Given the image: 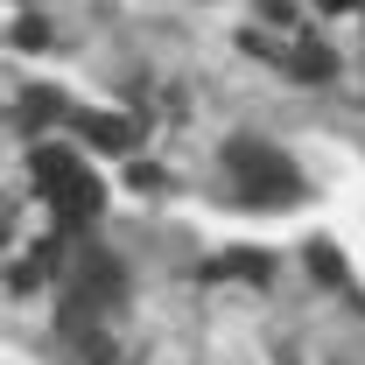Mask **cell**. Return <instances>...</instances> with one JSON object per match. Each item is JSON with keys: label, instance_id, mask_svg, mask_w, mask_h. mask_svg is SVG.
Segmentation results:
<instances>
[{"label": "cell", "instance_id": "5", "mask_svg": "<svg viewBox=\"0 0 365 365\" xmlns=\"http://www.w3.org/2000/svg\"><path fill=\"white\" fill-rule=\"evenodd\" d=\"M330 71H337V56H330L323 43H302V49H295V78H309V85H323Z\"/></svg>", "mask_w": 365, "mask_h": 365}, {"label": "cell", "instance_id": "2", "mask_svg": "<svg viewBox=\"0 0 365 365\" xmlns=\"http://www.w3.org/2000/svg\"><path fill=\"white\" fill-rule=\"evenodd\" d=\"M49 204H56V218H63V225H78V218H98L106 190H98V176H91V169H78L71 182H56V190H49Z\"/></svg>", "mask_w": 365, "mask_h": 365}, {"label": "cell", "instance_id": "6", "mask_svg": "<svg viewBox=\"0 0 365 365\" xmlns=\"http://www.w3.org/2000/svg\"><path fill=\"white\" fill-rule=\"evenodd\" d=\"M211 274H239V281H267V253H225Z\"/></svg>", "mask_w": 365, "mask_h": 365}, {"label": "cell", "instance_id": "8", "mask_svg": "<svg viewBox=\"0 0 365 365\" xmlns=\"http://www.w3.org/2000/svg\"><path fill=\"white\" fill-rule=\"evenodd\" d=\"M309 267H317L323 281H344V260H337V253H330L323 239H317V246H309Z\"/></svg>", "mask_w": 365, "mask_h": 365}, {"label": "cell", "instance_id": "7", "mask_svg": "<svg viewBox=\"0 0 365 365\" xmlns=\"http://www.w3.org/2000/svg\"><path fill=\"white\" fill-rule=\"evenodd\" d=\"M56 113H63L56 91H29V98H21V120H56Z\"/></svg>", "mask_w": 365, "mask_h": 365}, {"label": "cell", "instance_id": "10", "mask_svg": "<svg viewBox=\"0 0 365 365\" xmlns=\"http://www.w3.org/2000/svg\"><path fill=\"white\" fill-rule=\"evenodd\" d=\"M317 7H330V14H351V0H317Z\"/></svg>", "mask_w": 365, "mask_h": 365}, {"label": "cell", "instance_id": "9", "mask_svg": "<svg viewBox=\"0 0 365 365\" xmlns=\"http://www.w3.org/2000/svg\"><path fill=\"white\" fill-rule=\"evenodd\" d=\"M260 14H267V21H281V29H288V21H295V0H260Z\"/></svg>", "mask_w": 365, "mask_h": 365}, {"label": "cell", "instance_id": "4", "mask_svg": "<svg viewBox=\"0 0 365 365\" xmlns=\"http://www.w3.org/2000/svg\"><path fill=\"white\" fill-rule=\"evenodd\" d=\"M78 169H85V162H78L71 148H36V190H43V197L56 190V182H71Z\"/></svg>", "mask_w": 365, "mask_h": 365}, {"label": "cell", "instance_id": "3", "mask_svg": "<svg viewBox=\"0 0 365 365\" xmlns=\"http://www.w3.org/2000/svg\"><path fill=\"white\" fill-rule=\"evenodd\" d=\"M78 127H85V140H91V148H106V155H127V148L140 140V127L127 120V113H85Z\"/></svg>", "mask_w": 365, "mask_h": 365}, {"label": "cell", "instance_id": "1", "mask_svg": "<svg viewBox=\"0 0 365 365\" xmlns=\"http://www.w3.org/2000/svg\"><path fill=\"white\" fill-rule=\"evenodd\" d=\"M225 162L246 176V190H260L267 204H288V197H295V182H302V176H295V162H288V155H274L267 140H232Z\"/></svg>", "mask_w": 365, "mask_h": 365}]
</instances>
